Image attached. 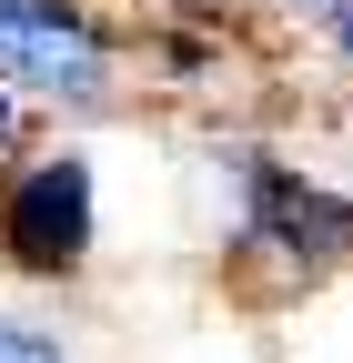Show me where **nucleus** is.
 I'll list each match as a JSON object with an SVG mask.
<instances>
[{
    "label": "nucleus",
    "instance_id": "nucleus-1",
    "mask_svg": "<svg viewBox=\"0 0 353 363\" xmlns=\"http://www.w3.org/2000/svg\"><path fill=\"white\" fill-rule=\"evenodd\" d=\"M91 162L81 152H40L21 172H0V262L11 272H40V283H71L91 262Z\"/></svg>",
    "mask_w": 353,
    "mask_h": 363
},
{
    "label": "nucleus",
    "instance_id": "nucleus-2",
    "mask_svg": "<svg viewBox=\"0 0 353 363\" xmlns=\"http://www.w3.org/2000/svg\"><path fill=\"white\" fill-rule=\"evenodd\" d=\"M121 40L81 11V0H0V81L30 101H111Z\"/></svg>",
    "mask_w": 353,
    "mask_h": 363
},
{
    "label": "nucleus",
    "instance_id": "nucleus-3",
    "mask_svg": "<svg viewBox=\"0 0 353 363\" xmlns=\"http://www.w3.org/2000/svg\"><path fill=\"white\" fill-rule=\"evenodd\" d=\"M232 182H242V242L252 252H273L293 272H333L353 252V202L343 192H323V182H303L283 162H232Z\"/></svg>",
    "mask_w": 353,
    "mask_h": 363
},
{
    "label": "nucleus",
    "instance_id": "nucleus-4",
    "mask_svg": "<svg viewBox=\"0 0 353 363\" xmlns=\"http://www.w3.org/2000/svg\"><path fill=\"white\" fill-rule=\"evenodd\" d=\"M0 363H71L51 333H30V323H11V313H0Z\"/></svg>",
    "mask_w": 353,
    "mask_h": 363
},
{
    "label": "nucleus",
    "instance_id": "nucleus-5",
    "mask_svg": "<svg viewBox=\"0 0 353 363\" xmlns=\"http://www.w3.org/2000/svg\"><path fill=\"white\" fill-rule=\"evenodd\" d=\"M323 40H333L343 61H353V0H323Z\"/></svg>",
    "mask_w": 353,
    "mask_h": 363
},
{
    "label": "nucleus",
    "instance_id": "nucleus-6",
    "mask_svg": "<svg viewBox=\"0 0 353 363\" xmlns=\"http://www.w3.org/2000/svg\"><path fill=\"white\" fill-rule=\"evenodd\" d=\"M313 11H323V0H313Z\"/></svg>",
    "mask_w": 353,
    "mask_h": 363
}]
</instances>
